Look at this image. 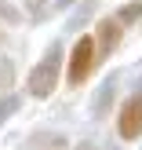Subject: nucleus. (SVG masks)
<instances>
[{"mask_svg":"<svg viewBox=\"0 0 142 150\" xmlns=\"http://www.w3.org/2000/svg\"><path fill=\"white\" fill-rule=\"evenodd\" d=\"M62 66H66V48H62V40H55L40 59H36V66L29 70L26 92L33 95V99H48V95L58 88V73H62Z\"/></svg>","mask_w":142,"mask_h":150,"instance_id":"1","label":"nucleus"},{"mask_svg":"<svg viewBox=\"0 0 142 150\" xmlns=\"http://www.w3.org/2000/svg\"><path fill=\"white\" fill-rule=\"evenodd\" d=\"M95 66H99V48H95V37L84 33V37H77V44L69 48V66H66L69 88H80L87 77H91Z\"/></svg>","mask_w":142,"mask_h":150,"instance_id":"2","label":"nucleus"},{"mask_svg":"<svg viewBox=\"0 0 142 150\" xmlns=\"http://www.w3.org/2000/svg\"><path fill=\"white\" fill-rule=\"evenodd\" d=\"M124 29L128 26H120V22L113 18V15H106V18H99V26H95V48H99V62L102 59H109L117 48H120V40H124Z\"/></svg>","mask_w":142,"mask_h":150,"instance_id":"3","label":"nucleus"},{"mask_svg":"<svg viewBox=\"0 0 142 150\" xmlns=\"http://www.w3.org/2000/svg\"><path fill=\"white\" fill-rule=\"evenodd\" d=\"M117 132H120V139H139L142 136V92L124 99V106L117 110Z\"/></svg>","mask_w":142,"mask_h":150,"instance_id":"4","label":"nucleus"},{"mask_svg":"<svg viewBox=\"0 0 142 150\" xmlns=\"http://www.w3.org/2000/svg\"><path fill=\"white\" fill-rule=\"evenodd\" d=\"M117 84H120V77H117V73H109V77L99 84V92H95V99H91V114H95V117H106L109 110H113V95H117Z\"/></svg>","mask_w":142,"mask_h":150,"instance_id":"5","label":"nucleus"},{"mask_svg":"<svg viewBox=\"0 0 142 150\" xmlns=\"http://www.w3.org/2000/svg\"><path fill=\"white\" fill-rule=\"evenodd\" d=\"M33 150H69V143H66V136H58V132H44V136L33 139Z\"/></svg>","mask_w":142,"mask_h":150,"instance_id":"6","label":"nucleus"},{"mask_svg":"<svg viewBox=\"0 0 142 150\" xmlns=\"http://www.w3.org/2000/svg\"><path fill=\"white\" fill-rule=\"evenodd\" d=\"M18 106H22V99H18V95H11V92H4V95H0V125H7V121H11V117L18 114Z\"/></svg>","mask_w":142,"mask_h":150,"instance_id":"7","label":"nucleus"},{"mask_svg":"<svg viewBox=\"0 0 142 150\" xmlns=\"http://www.w3.org/2000/svg\"><path fill=\"white\" fill-rule=\"evenodd\" d=\"M139 15H142V0H131V4H124L113 18L120 22V26H131V22H139Z\"/></svg>","mask_w":142,"mask_h":150,"instance_id":"8","label":"nucleus"},{"mask_svg":"<svg viewBox=\"0 0 142 150\" xmlns=\"http://www.w3.org/2000/svg\"><path fill=\"white\" fill-rule=\"evenodd\" d=\"M11 84H15V62L7 55H0V95L11 92Z\"/></svg>","mask_w":142,"mask_h":150,"instance_id":"9","label":"nucleus"},{"mask_svg":"<svg viewBox=\"0 0 142 150\" xmlns=\"http://www.w3.org/2000/svg\"><path fill=\"white\" fill-rule=\"evenodd\" d=\"M95 4H99V0H84V4H80V15H77V18H73V26H77V22H80V18H87V11H91V7H95Z\"/></svg>","mask_w":142,"mask_h":150,"instance_id":"10","label":"nucleus"},{"mask_svg":"<svg viewBox=\"0 0 142 150\" xmlns=\"http://www.w3.org/2000/svg\"><path fill=\"white\" fill-rule=\"evenodd\" d=\"M73 150H99V146H95V143H87V139H84V143H77Z\"/></svg>","mask_w":142,"mask_h":150,"instance_id":"11","label":"nucleus"},{"mask_svg":"<svg viewBox=\"0 0 142 150\" xmlns=\"http://www.w3.org/2000/svg\"><path fill=\"white\" fill-rule=\"evenodd\" d=\"M0 44H4V29H0Z\"/></svg>","mask_w":142,"mask_h":150,"instance_id":"12","label":"nucleus"}]
</instances>
